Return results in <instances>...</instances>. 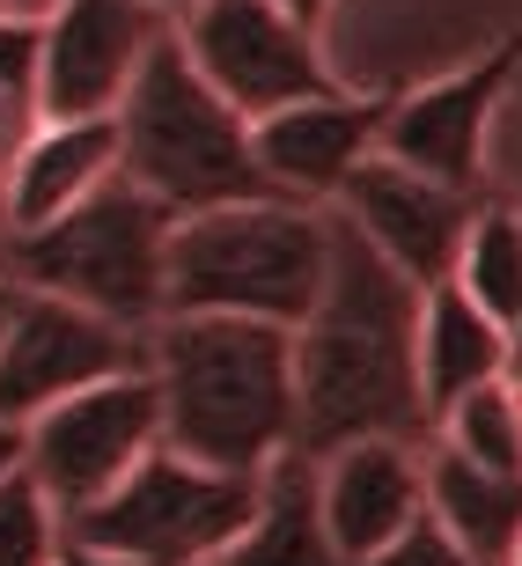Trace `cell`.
Masks as SVG:
<instances>
[{
  "label": "cell",
  "mask_w": 522,
  "mask_h": 566,
  "mask_svg": "<svg viewBox=\"0 0 522 566\" xmlns=\"http://www.w3.org/2000/svg\"><path fill=\"white\" fill-rule=\"evenodd\" d=\"M155 382H163V441L199 463L258 479L302 434L294 332L272 316H163L155 324Z\"/></svg>",
  "instance_id": "obj_2"
},
{
  "label": "cell",
  "mask_w": 522,
  "mask_h": 566,
  "mask_svg": "<svg viewBox=\"0 0 522 566\" xmlns=\"http://www.w3.org/2000/svg\"><path fill=\"white\" fill-rule=\"evenodd\" d=\"M126 169V133H118V111L104 118H44L30 133V147L8 169V191H15V229H38L52 213L82 207L96 185H111Z\"/></svg>",
  "instance_id": "obj_15"
},
{
  "label": "cell",
  "mask_w": 522,
  "mask_h": 566,
  "mask_svg": "<svg viewBox=\"0 0 522 566\" xmlns=\"http://www.w3.org/2000/svg\"><path fill=\"white\" fill-rule=\"evenodd\" d=\"M508 382H515V390H522V316H515V324H508Z\"/></svg>",
  "instance_id": "obj_29"
},
{
  "label": "cell",
  "mask_w": 522,
  "mask_h": 566,
  "mask_svg": "<svg viewBox=\"0 0 522 566\" xmlns=\"http://www.w3.org/2000/svg\"><path fill=\"white\" fill-rule=\"evenodd\" d=\"M15 302H22V287H15V280H0V346H8V324H15Z\"/></svg>",
  "instance_id": "obj_28"
},
{
  "label": "cell",
  "mask_w": 522,
  "mask_h": 566,
  "mask_svg": "<svg viewBox=\"0 0 522 566\" xmlns=\"http://www.w3.org/2000/svg\"><path fill=\"white\" fill-rule=\"evenodd\" d=\"M126 368H155V332L111 324V316L66 302V294H30L22 287L8 346H0V420L30 427L60 398L88 390Z\"/></svg>",
  "instance_id": "obj_9"
},
{
  "label": "cell",
  "mask_w": 522,
  "mask_h": 566,
  "mask_svg": "<svg viewBox=\"0 0 522 566\" xmlns=\"http://www.w3.org/2000/svg\"><path fill=\"white\" fill-rule=\"evenodd\" d=\"M155 449H163V382L155 368H126L30 420V479L74 523Z\"/></svg>",
  "instance_id": "obj_8"
},
{
  "label": "cell",
  "mask_w": 522,
  "mask_h": 566,
  "mask_svg": "<svg viewBox=\"0 0 522 566\" xmlns=\"http://www.w3.org/2000/svg\"><path fill=\"white\" fill-rule=\"evenodd\" d=\"M316 479H324L332 537L354 566H368L383 545H397V537L427 515V463H419V441H397V434L338 441V449L316 457Z\"/></svg>",
  "instance_id": "obj_14"
},
{
  "label": "cell",
  "mask_w": 522,
  "mask_h": 566,
  "mask_svg": "<svg viewBox=\"0 0 522 566\" xmlns=\"http://www.w3.org/2000/svg\"><path fill=\"white\" fill-rule=\"evenodd\" d=\"M258 479L251 471L199 463V457H185V449L163 441L96 507H82L66 523V537L111 552V559H133V566H213L236 545V530L251 523Z\"/></svg>",
  "instance_id": "obj_6"
},
{
  "label": "cell",
  "mask_w": 522,
  "mask_h": 566,
  "mask_svg": "<svg viewBox=\"0 0 522 566\" xmlns=\"http://www.w3.org/2000/svg\"><path fill=\"white\" fill-rule=\"evenodd\" d=\"M508 376V324L486 316L457 280L427 287V310H419V382H427V412H449L463 390Z\"/></svg>",
  "instance_id": "obj_17"
},
{
  "label": "cell",
  "mask_w": 522,
  "mask_h": 566,
  "mask_svg": "<svg viewBox=\"0 0 522 566\" xmlns=\"http://www.w3.org/2000/svg\"><path fill=\"white\" fill-rule=\"evenodd\" d=\"M15 471H30V427L0 420V485L15 479Z\"/></svg>",
  "instance_id": "obj_25"
},
{
  "label": "cell",
  "mask_w": 522,
  "mask_h": 566,
  "mask_svg": "<svg viewBox=\"0 0 522 566\" xmlns=\"http://www.w3.org/2000/svg\"><path fill=\"white\" fill-rule=\"evenodd\" d=\"M435 427H441V441H449L457 457L486 463V471H515V479H522V390L508 376L463 390Z\"/></svg>",
  "instance_id": "obj_20"
},
{
  "label": "cell",
  "mask_w": 522,
  "mask_h": 566,
  "mask_svg": "<svg viewBox=\"0 0 522 566\" xmlns=\"http://www.w3.org/2000/svg\"><path fill=\"white\" fill-rule=\"evenodd\" d=\"M0 88L44 111V22L0 8Z\"/></svg>",
  "instance_id": "obj_22"
},
{
  "label": "cell",
  "mask_w": 522,
  "mask_h": 566,
  "mask_svg": "<svg viewBox=\"0 0 522 566\" xmlns=\"http://www.w3.org/2000/svg\"><path fill=\"white\" fill-rule=\"evenodd\" d=\"M288 8H294V15H302V22H310V30H316V22H324V15H332V0H288Z\"/></svg>",
  "instance_id": "obj_31"
},
{
  "label": "cell",
  "mask_w": 522,
  "mask_h": 566,
  "mask_svg": "<svg viewBox=\"0 0 522 566\" xmlns=\"http://www.w3.org/2000/svg\"><path fill=\"white\" fill-rule=\"evenodd\" d=\"M60 566H133V559H111V552H96V545H74V537H66Z\"/></svg>",
  "instance_id": "obj_26"
},
{
  "label": "cell",
  "mask_w": 522,
  "mask_h": 566,
  "mask_svg": "<svg viewBox=\"0 0 522 566\" xmlns=\"http://www.w3.org/2000/svg\"><path fill=\"white\" fill-rule=\"evenodd\" d=\"M155 8H163V15L177 22V15H185V8H191V0H155Z\"/></svg>",
  "instance_id": "obj_32"
},
{
  "label": "cell",
  "mask_w": 522,
  "mask_h": 566,
  "mask_svg": "<svg viewBox=\"0 0 522 566\" xmlns=\"http://www.w3.org/2000/svg\"><path fill=\"white\" fill-rule=\"evenodd\" d=\"M332 207L390 258L397 273H413L419 287H441V280H457L463 235H471V213L486 207V191H457V185H441V177H427V169L397 163V155L376 147L346 177V191Z\"/></svg>",
  "instance_id": "obj_10"
},
{
  "label": "cell",
  "mask_w": 522,
  "mask_h": 566,
  "mask_svg": "<svg viewBox=\"0 0 522 566\" xmlns=\"http://www.w3.org/2000/svg\"><path fill=\"white\" fill-rule=\"evenodd\" d=\"M60 552H66V515L30 471H15L0 485V566H60Z\"/></svg>",
  "instance_id": "obj_21"
},
{
  "label": "cell",
  "mask_w": 522,
  "mask_h": 566,
  "mask_svg": "<svg viewBox=\"0 0 522 566\" xmlns=\"http://www.w3.org/2000/svg\"><path fill=\"white\" fill-rule=\"evenodd\" d=\"M332 280V213L310 199H229L177 213L169 235V316L229 310L302 332Z\"/></svg>",
  "instance_id": "obj_3"
},
{
  "label": "cell",
  "mask_w": 522,
  "mask_h": 566,
  "mask_svg": "<svg viewBox=\"0 0 522 566\" xmlns=\"http://www.w3.org/2000/svg\"><path fill=\"white\" fill-rule=\"evenodd\" d=\"M368 566H486V559H479L471 545H463V537H457L449 523H441L435 507H427V515H419V523L405 530L397 545H383Z\"/></svg>",
  "instance_id": "obj_23"
},
{
  "label": "cell",
  "mask_w": 522,
  "mask_h": 566,
  "mask_svg": "<svg viewBox=\"0 0 522 566\" xmlns=\"http://www.w3.org/2000/svg\"><path fill=\"white\" fill-rule=\"evenodd\" d=\"M457 287L486 316H501V324L522 316V213L508 199H486L471 213V235H463V258H457Z\"/></svg>",
  "instance_id": "obj_19"
},
{
  "label": "cell",
  "mask_w": 522,
  "mask_h": 566,
  "mask_svg": "<svg viewBox=\"0 0 522 566\" xmlns=\"http://www.w3.org/2000/svg\"><path fill=\"white\" fill-rule=\"evenodd\" d=\"M118 133H126V177L155 191L169 213L272 199V177L258 163V126L199 74L177 22L155 38V52L133 74L126 104H118Z\"/></svg>",
  "instance_id": "obj_4"
},
{
  "label": "cell",
  "mask_w": 522,
  "mask_h": 566,
  "mask_svg": "<svg viewBox=\"0 0 522 566\" xmlns=\"http://www.w3.org/2000/svg\"><path fill=\"white\" fill-rule=\"evenodd\" d=\"M419 310L427 287L397 273L346 213H332V280L310 324L294 332V382H302L294 449L324 457L361 434L419 441L435 427L419 382Z\"/></svg>",
  "instance_id": "obj_1"
},
{
  "label": "cell",
  "mask_w": 522,
  "mask_h": 566,
  "mask_svg": "<svg viewBox=\"0 0 522 566\" xmlns=\"http://www.w3.org/2000/svg\"><path fill=\"white\" fill-rule=\"evenodd\" d=\"M427 507H435L486 566L515 559V545H522V479L515 471H486V463L457 457V449L441 441L435 457H427Z\"/></svg>",
  "instance_id": "obj_18"
},
{
  "label": "cell",
  "mask_w": 522,
  "mask_h": 566,
  "mask_svg": "<svg viewBox=\"0 0 522 566\" xmlns=\"http://www.w3.org/2000/svg\"><path fill=\"white\" fill-rule=\"evenodd\" d=\"M169 235H177V213L118 169L82 207L15 229V243L0 251V280L30 294H66L111 324L155 332L169 316Z\"/></svg>",
  "instance_id": "obj_5"
},
{
  "label": "cell",
  "mask_w": 522,
  "mask_h": 566,
  "mask_svg": "<svg viewBox=\"0 0 522 566\" xmlns=\"http://www.w3.org/2000/svg\"><path fill=\"white\" fill-rule=\"evenodd\" d=\"M508 566H522V545H515V559H508Z\"/></svg>",
  "instance_id": "obj_33"
},
{
  "label": "cell",
  "mask_w": 522,
  "mask_h": 566,
  "mask_svg": "<svg viewBox=\"0 0 522 566\" xmlns=\"http://www.w3.org/2000/svg\"><path fill=\"white\" fill-rule=\"evenodd\" d=\"M383 118L390 96H361V88H332L310 104H288L258 118V163H265L280 199H338L368 155L383 147Z\"/></svg>",
  "instance_id": "obj_13"
},
{
  "label": "cell",
  "mask_w": 522,
  "mask_h": 566,
  "mask_svg": "<svg viewBox=\"0 0 522 566\" xmlns=\"http://www.w3.org/2000/svg\"><path fill=\"white\" fill-rule=\"evenodd\" d=\"M15 243V191H8V169H0V251Z\"/></svg>",
  "instance_id": "obj_27"
},
{
  "label": "cell",
  "mask_w": 522,
  "mask_h": 566,
  "mask_svg": "<svg viewBox=\"0 0 522 566\" xmlns=\"http://www.w3.org/2000/svg\"><path fill=\"white\" fill-rule=\"evenodd\" d=\"M177 38L199 60L221 96H229L243 118H272L288 104H310V96H332L346 88L324 60V44L288 0H191L177 15Z\"/></svg>",
  "instance_id": "obj_7"
},
{
  "label": "cell",
  "mask_w": 522,
  "mask_h": 566,
  "mask_svg": "<svg viewBox=\"0 0 522 566\" xmlns=\"http://www.w3.org/2000/svg\"><path fill=\"white\" fill-rule=\"evenodd\" d=\"M515 74H522V38H501L493 52H479L457 74L390 96L383 155L427 169V177H441L457 191H486V133H493V111H501Z\"/></svg>",
  "instance_id": "obj_11"
},
{
  "label": "cell",
  "mask_w": 522,
  "mask_h": 566,
  "mask_svg": "<svg viewBox=\"0 0 522 566\" xmlns=\"http://www.w3.org/2000/svg\"><path fill=\"white\" fill-rule=\"evenodd\" d=\"M0 8H8V15H38V22H44L52 8H60V0H0Z\"/></svg>",
  "instance_id": "obj_30"
},
{
  "label": "cell",
  "mask_w": 522,
  "mask_h": 566,
  "mask_svg": "<svg viewBox=\"0 0 522 566\" xmlns=\"http://www.w3.org/2000/svg\"><path fill=\"white\" fill-rule=\"evenodd\" d=\"M38 126H44V111L0 88V169H15V155L30 147V133H38Z\"/></svg>",
  "instance_id": "obj_24"
},
{
  "label": "cell",
  "mask_w": 522,
  "mask_h": 566,
  "mask_svg": "<svg viewBox=\"0 0 522 566\" xmlns=\"http://www.w3.org/2000/svg\"><path fill=\"white\" fill-rule=\"evenodd\" d=\"M169 15L155 0H60L44 15V118H104L126 104Z\"/></svg>",
  "instance_id": "obj_12"
},
{
  "label": "cell",
  "mask_w": 522,
  "mask_h": 566,
  "mask_svg": "<svg viewBox=\"0 0 522 566\" xmlns=\"http://www.w3.org/2000/svg\"><path fill=\"white\" fill-rule=\"evenodd\" d=\"M213 566H354L346 552H338V537H332L324 479H316L310 449H288L280 463H265L251 523L236 530V545Z\"/></svg>",
  "instance_id": "obj_16"
}]
</instances>
